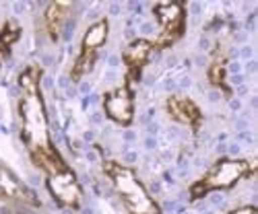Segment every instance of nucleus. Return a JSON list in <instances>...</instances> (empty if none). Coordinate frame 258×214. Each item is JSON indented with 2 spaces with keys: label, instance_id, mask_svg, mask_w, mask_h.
<instances>
[{
  "label": "nucleus",
  "instance_id": "f257e3e1",
  "mask_svg": "<svg viewBox=\"0 0 258 214\" xmlns=\"http://www.w3.org/2000/svg\"><path fill=\"white\" fill-rule=\"evenodd\" d=\"M105 169H107V173H110V177L114 181V187L122 196L126 208L133 214H159V206L151 200V196L147 194V189L137 179L133 169L116 165V163H107Z\"/></svg>",
  "mask_w": 258,
  "mask_h": 214
},
{
  "label": "nucleus",
  "instance_id": "f03ea898",
  "mask_svg": "<svg viewBox=\"0 0 258 214\" xmlns=\"http://www.w3.org/2000/svg\"><path fill=\"white\" fill-rule=\"evenodd\" d=\"M21 118H23V132L29 148L50 146L48 138V120L44 112L39 93H23L21 99Z\"/></svg>",
  "mask_w": 258,
  "mask_h": 214
},
{
  "label": "nucleus",
  "instance_id": "7ed1b4c3",
  "mask_svg": "<svg viewBox=\"0 0 258 214\" xmlns=\"http://www.w3.org/2000/svg\"><path fill=\"white\" fill-rule=\"evenodd\" d=\"M246 173H250V167L246 161H233V159H225L215 163L209 173L190 189L192 198H201L205 196L209 189H219V187H231L238 179H242Z\"/></svg>",
  "mask_w": 258,
  "mask_h": 214
},
{
  "label": "nucleus",
  "instance_id": "20e7f679",
  "mask_svg": "<svg viewBox=\"0 0 258 214\" xmlns=\"http://www.w3.org/2000/svg\"><path fill=\"white\" fill-rule=\"evenodd\" d=\"M155 15L161 23V33L155 41V46L167 48L174 44L184 31V9H182V5H176V3L157 5Z\"/></svg>",
  "mask_w": 258,
  "mask_h": 214
},
{
  "label": "nucleus",
  "instance_id": "39448f33",
  "mask_svg": "<svg viewBox=\"0 0 258 214\" xmlns=\"http://www.w3.org/2000/svg\"><path fill=\"white\" fill-rule=\"evenodd\" d=\"M105 114L110 120L118 122V124H131L133 122V114H135V103H133V95L126 87L114 89L112 93L105 95L103 101Z\"/></svg>",
  "mask_w": 258,
  "mask_h": 214
},
{
  "label": "nucleus",
  "instance_id": "423d86ee",
  "mask_svg": "<svg viewBox=\"0 0 258 214\" xmlns=\"http://www.w3.org/2000/svg\"><path fill=\"white\" fill-rule=\"evenodd\" d=\"M50 191L54 194V198H58V202H62L64 206H79L83 191L77 183V177L73 171L64 169L62 173L50 175Z\"/></svg>",
  "mask_w": 258,
  "mask_h": 214
},
{
  "label": "nucleus",
  "instance_id": "0eeeda50",
  "mask_svg": "<svg viewBox=\"0 0 258 214\" xmlns=\"http://www.w3.org/2000/svg\"><path fill=\"white\" fill-rule=\"evenodd\" d=\"M167 112L180 124H197L201 118L199 107L190 99H184V97H169L167 99Z\"/></svg>",
  "mask_w": 258,
  "mask_h": 214
},
{
  "label": "nucleus",
  "instance_id": "6e6552de",
  "mask_svg": "<svg viewBox=\"0 0 258 214\" xmlns=\"http://www.w3.org/2000/svg\"><path fill=\"white\" fill-rule=\"evenodd\" d=\"M151 52H153L151 41L137 39V41H133V44L124 50L122 58H124V62L128 64V68H131L133 72H139L145 66V62L149 60V56H151Z\"/></svg>",
  "mask_w": 258,
  "mask_h": 214
},
{
  "label": "nucleus",
  "instance_id": "1a4fd4ad",
  "mask_svg": "<svg viewBox=\"0 0 258 214\" xmlns=\"http://www.w3.org/2000/svg\"><path fill=\"white\" fill-rule=\"evenodd\" d=\"M71 9H73V5H69V3H54L46 9L44 27H46V31L50 33L52 39H58V33L62 31V25H64V21H67Z\"/></svg>",
  "mask_w": 258,
  "mask_h": 214
},
{
  "label": "nucleus",
  "instance_id": "9d476101",
  "mask_svg": "<svg viewBox=\"0 0 258 214\" xmlns=\"http://www.w3.org/2000/svg\"><path fill=\"white\" fill-rule=\"evenodd\" d=\"M0 191L3 196L7 198H13V200H21V202H33L31 196L25 191V187L21 185L5 167H0Z\"/></svg>",
  "mask_w": 258,
  "mask_h": 214
},
{
  "label": "nucleus",
  "instance_id": "9b49d317",
  "mask_svg": "<svg viewBox=\"0 0 258 214\" xmlns=\"http://www.w3.org/2000/svg\"><path fill=\"white\" fill-rule=\"evenodd\" d=\"M105 39H107V21L101 19V21H97V23H93L87 29V33H85V37H83V50L97 52V48H101L105 44Z\"/></svg>",
  "mask_w": 258,
  "mask_h": 214
},
{
  "label": "nucleus",
  "instance_id": "f8f14e48",
  "mask_svg": "<svg viewBox=\"0 0 258 214\" xmlns=\"http://www.w3.org/2000/svg\"><path fill=\"white\" fill-rule=\"evenodd\" d=\"M95 58H97V52H93V50H83V52L79 54L77 62H75L73 72H71L73 80H79L85 72H89V70L93 68V64H95Z\"/></svg>",
  "mask_w": 258,
  "mask_h": 214
},
{
  "label": "nucleus",
  "instance_id": "ddd939ff",
  "mask_svg": "<svg viewBox=\"0 0 258 214\" xmlns=\"http://www.w3.org/2000/svg\"><path fill=\"white\" fill-rule=\"evenodd\" d=\"M19 87L23 89V93H39L37 91V70L29 68L19 76Z\"/></svg>",
  "mask_w": 258,
  "mask_h": 214
},
{
  "label": "nucleus",
  "instance_id": "4468645a",
  "mask_svg": "<svg viewBox=\"0 0 258 214\" xmlns=\"http://www.w3.org/2000/svg\"><path fill=\"white\" fill-rule=\"evenodd\" d=\"M209 80L213 82V84H221L223 82V78H225V66L219 62V60H215L211 66H209Z\"/></svg>",
  "mask_w": 258,
  "mask_h": 214
},
{
  "label": "nucleus",
  "instance_id": "2eb2a0df",
  "mask_svg": "<svg viewBox=\"0 0 258 214\" xmlns=\"http://www.w3.org/2000/svg\"><path fill=\"white\" fill-rule=\"evenodd\" d=\"M15 39H19V27H17V23L9 21V23L5 25V29L0 31V41H3L5 46H11Z\"/></svg>",
  "mask_w": 258,
  "mask_h": 214
},
{
  "label": "nucleus",
  "instance_id": "dca6fc26",
  "mask_svg": "<svg viewBox=\"0 0 258 214\" xmlns=\"http://www.w3.org/2000/svg\"><path fill=\"white\" fill-rule=\"evenodd\" d=\"M229 214H256V210H254V206H244V208H238Z\"/></svg>",
  "mask_w": 258,
  "mask_h": 214
},
{
  "label": "nucleus",
  "instance_id": "f3484780",
  "mask_svg": "<svg viewBox=\"0 0 258 214\" xmlns=\"http://www.w3.org/2000/svg\"><path fill=\"white\" fill-rule=\"evenodd\" d=\"M5 214H19V212H17V210H7Z\"/></svg>",
  "mask_w": 258,
  "mask_h": 214
},
{
  "label": "nucleus",
  "instance_id": "a211bd4d",
  "mask_svg": "<svg viewBox=\"0 0 258 214\" xmlns=\"http://www.w3.org/2000/svg\"><path fill=\"white\" fill-rule=\"evenodd\" d=\"M0 66H3V52H0Z\"/></svg>",
  "mask_w": 258,
  "mask_h": 214
}]
</instances>
